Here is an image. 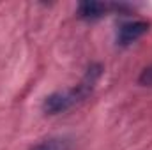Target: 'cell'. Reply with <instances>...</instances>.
<instances>
[{
    "mask_svg": "<svg viewBox=\"0 0 152 150\" xmlns=\"http://www.w3.org/2000/svg\"><path fill=\"white\" fill-rule=\"evenodd\" d=\"M99 76H101V66H92L76 88L67 90V92H55V94L48 95L42 103V111L48 113V115H57V113L67 111L69 108H73L80 101H83L92 92Z\"/></svg>",
    "mask_w": 152,
    "mask_h": 150,
    "instance_id": "6da1fadb",
    "label": "cell"
},
{
    "mask_svg": "<svg viewBox=\"0 0 152 150\" xmlns=\"http://www.w3.org/2000/svg\"><path fill=\"white\" fill-rule=\"evenodd\" d=\"M149 32V23L147 21H127L122 23L117 34V42L120 46H129L131 42L138 41L143 34Z\"/></svg>",
    "mask_w": 152,
    "mask_h": 150,
    "instance_id": "7a4b0ae2",
    "label": "cell"
},
{
    "mask_svg": "<svg viewBox=\"0 0 152 150\" xmlns=\"http://www.w3.org/2000/svg\"><path fill=\"white\" fill-rule=\"evenodd\" d=\"M113 5L103 4V2H81L78 5V16L85 20H97L108 12V9Z\"/></svg>",
    "mask_w": 152,
    "mask_h": 150,
    "instance_id": "3957f363",
    "label": "cell"
},
{
    "mask_svg": "<svg viewBox=\"0 0 152 150\" xmlns=\"http://www.w3.org/2000/svg\"><path fill=\"white\" fill-rule=\"evenodd\" d=\"M30 150H73V143L67 138L57 136V138H48V140L39 141Z\"/></svg>",
    "mask_w": 152,
    "mask_h": 150,
    "instance_id": "277c9868",
    "label": "cell"
},
{
    "mask_svg": "<svg viewBox=\"0 0 152 150\" xmlns=\"http://www.w3.org/2000/svg\"><path fill=\"white\" fill-rule=\"evenodd\" d=\"M140 83H142V85H152V66L147 67V69L142 73V76H140Z\"/></svg>",
    "mask_w": 152,
    "mask_h": 150,
    "instance_id": "5b68a950",
    "label": "cell"
}]
</instances>
